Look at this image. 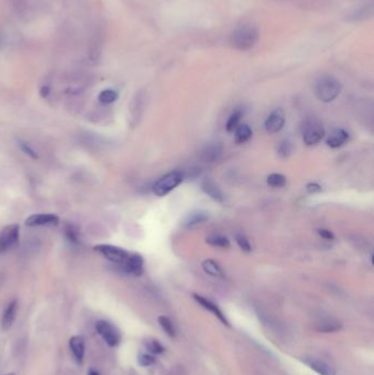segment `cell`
<instances>
[{
    "label": "cell",
    "instance_id": "obj_33",
    "mask_svg": "<svg viewBox=\"0 0 374 375\" xmlns=\"http://www.w3.org/2000/svg\"><path fill=\"white\" fill-rule=\"evenodd\" d=\"M21 147H22V150H24V152H26V154L30 155L32 158H38V155L36 154V152H34L29 145H28V144H21Z\"/></svg>",
    "mask_w": 374,
    "mask_h": 375
},
{
    "label": "cell",
    "instance_id": "obj_34",
    "mask_svg": "<svg viewBox=\"0 0 374 375\" xmlns=\"http://www.w3.org/2000/svg\"><path fill=\"white\" fill-rule=\"evenodd\" d=\"M66 234H67V236H68V238H70V240H72V242H77V236H76V232H75V230H74L72 228V227H68V228L66 230Z\"/></svg>",
    "mask_w": 374,
    "mask_h": 375
},
{
    "label": "cell",
    "instance_id": "obj_29",
    "mask_svg": "<svg viewBox=\"0 0 374 375\" xmlns=\"http://www.w3.org/2000/svg\"><path fill=\"white\" fill-rule=\"evenodd\" d=\"M147 349H148L152 354H162L164 351L162 346L157 342V340H150V342L147 344Z\"/></svg>",
    "mask_w": 374,
    "mask_h": 375
},
{
    "label": "cell",
    "instance_id": "obj_27",
    "mask_svg": "<svg viewBox=\"0 0 374 375\" xmlns=\"http://www.w3.org/2000/svg\"><path fill=\"white\" fill-rule=\"evenodd\" d=\"M236 242L237 245L240 246V248L245 252H250L252 250V247L250 245V242H249L248 238L242 235V234H237L236 235Z\"/></svg>",
    "mask_w": 374,
    "mask_h": 375
},
{
    "label": "cell",
    "instance_id": "obj_7",
    "mask_svg": "<svg viewBox=\"0 0 374 375\" xmlns=\"http://www.w3.org/2000/svg\"><path fill=\"white\" fill-rule=\"evenodd\" d=\"M19 225H9L0 232V252H4L16 245L19 240Z\"/></svg>",
    "mask_w": 374,
    "mask_h": 375
},
{
    "label": "cell",
    "instance_id": "obj_15",
    "mask_svg": "<svg viewBox=\"0 0 374 375\" xmlns=\"http://www.w3.org/2000/svg\"><path fill=\"white\" fill-rule=\"evenodd\" d=\"M201 189L206 194L213 198L214 201L223 202L225 200V196L223 194V192L220 191V188L215 184L212 180L204 179L201 182Z\"/></svg>",
    "mask_w": 374,
    "mask_h": 375
},
{
    "label": "cell",
    "instance_id": "obj_26",
    "mask_svg": "<svg viewBox=\"0 0 374 375\" xmlns=\"http://www.w3.org/2000/svg\"><path fill=\"white\" fill-rule=\"evenodd\" d=\"M292 150H293V146H292L291 142L288 140H284L281 142L279 146H278V155L283 157V158H286V157L291 155Z\"/></svg>",
    "mask_w": 374,
    "mask_h": 375
},
{
    "label": "cell",
    "instance_id": "obj_8",
    "mask_svg": "<svg viewBox=\"0 0 374 375\" xmlns=\"http://www.w3.org/2000/svg\"><path fill=\"white\" fill-rule=\"evenodd\" d=\"M286 123V116L284 112L281 109H274L272 111L268 118L264 121V128L268 133L274 134L280 132V130L284 126Z\"/></svg>",
    "mask_w": 374,
    "mask_h": 375
},
{
    "label": "cell",
    "instance_id": "obj_28",
    "mask_svg": "<svg viewBox=\"0 0 374 375\" xmlns=\"http://www.w3.org/2000/svg\"><path fill=\"white\" fill-rule=\"evenodd\" d=\"M340 324L338 322H324V324H320V327L318 328L320 332H337L340 329Z\"/></svg>",
    "mask_w": 374,
    "mask_h": 375
},
{
    "label": "cell",
    "instance_id": "obj_32",
    "mask_svg": "<svg viewBox=\"0 0 374 375\" xmlns=\"http://www.w3.org/2000/svg\"><path fill=\"white\" fill-rule=\"evenodd\" d=\"M306 191L310 193V194H314V193H318L322 191V186L318 184H315V182L308 184V186H306Z\"/></svg>",
    "mask_w": 374,
    "mask_h": 375
},
{
    "label": "cell",
    "instance_id": "obj_6",
    "mask_svg": "<svg viewBox=\"0 0 374 375\" xmlns=\"http://www.w3.org/2000/svg\"><path fill=\"white\" fill-rule=\"evenodd\" d=\"M97 332L100 336L104 339V342L110 346H116L121 342V334L118 329L106 320H100L97 322Z\"/></svg>",
    "mask_w": 374,
    "mask_h": 375
},
{
    "label": "cell",
    "instance_id": "obj_37",
    "mask_svg": "<svg viewBox=\"0 0 374 375\" xmlns=\"http://www.w3.org/2000/svg\"><path fill=\"white\" fill-rule=\"evenodd\" d=\"M6 375H16L14 373H9V374H6Z\"/></svg>",
    "mask_w": 374,
    "mask_h": 375
},
{
    "label": "cell",
    "instance_id": "obj_21",
    "mask_svg": "<svg viewBox=\"0 0 374 375\" xmlns=\"http://www.w3.org/2000/svg\"><path fill=\"white\" fill-rule=\"evenodd\" d=\"M206 242L208 244V245H211L213 247H216V248H228L230 246V242L228 240V238L224 236V235H220V234H212L210 235L208 237H206Z\"/></svg>",
    "mask_w": 374,
    "mask_h": 375
},
{
    "label": "cell",
    "instance_id": "obj_23",
    "mask_svg": "<svg viewBox=\"0 0 374 375\" xmlns=\"http://www.w3.org/2000/svg\"><path fill=\"white\" fill-rule=\"evenodd\" d=\"M99 101L104 104H111L118 99V94L113 89H106L102 90L98 96Z\"/></svg>",
    "mask_w": 374,
    "mask_h": 375
},
{
    "label": "cell",
    "instance_id": "obj_31",
    "mask_svg": "<svg viewBox=\"0 0 374 375\" xmlns=\"http://www.w3.org/2000/svg\"><path fill=\"white\" fill-rule=\"evenodd\" d=\"M318 235L324 238L326 240H335V235L332 234V232L330 230H325V228H320L318 230Z\"/></svg>",
    "mask_w": 374,
    "mask_h": 375
},
{
    "label": "cell",
    "instance_id": "obj_24",
    "mask_svg": "<svg viewBox=\"0 0 374 375\" xmlns=\"http://www.w3.org/2000/svg\"><path fill=\"white\" fill-rule=\"evenodd\" d=\"M158 322H160V325L162 328V330L165 332L169 337H174L176 336L174 324L167 316H160V317H158Z\"/></svg>",
    "mask_w": 374,
    "mask_h": 375
},
{
    "label": "cell",
    "instance_id": "obj_4",
    "mask_svg": "<svg viewBox=\"0 0 374 375\" xmlns=\"http://www.w3.org/2000/svg\"><path fill=\"white\" fill-rule=\"evenodd\" d=\"M325 128L322 123L317 118H310L303 125V140L308 146L318 144L324 138Z\"/></svg>",
    "mask_w": 374,
    "mask_h": 375
},
{
    "label": "cell",
    "instance_id": "obj_17",
    "mask_svg": "<svg viewBox=\"0 0 374 375\" xmlns=\"http://www.w3.org/2000/svg\"><path fill=\"white\" fill-rule=\"evenodd\" d=\"M208 218V215L204 211H196L186 215V218L184 220L182 225L184 227H192L196 225H199L206 222Z\"/></svg>",
    "mask_w": 374,
    "mask_h": 375
},
{
    "label": "cell",
    "instance_id": "obj_30",
    "mask_svg": "<svg viewBox=\"0 0 374 375\" xmlns=\"http://www.w3.org/2000/svg\"><path fill=\"white\" fill-rule=\"evenodd\" d=\"M155 362V359L150 354H142L138 358V364L142 366H150Z\"/></svg>",
    "mask_w": 374,
    "mask_h": 375
},
{
    "label": "cell",
    "instance_id": "obj_5",
    "mask_svg": "<svg viewBox=\"0 0 374 375\" xmlns=\"http://www.w3.org/2000/svg\"><path fill=\"white\" fill-rule=\"evenodd\" d=\"M94 250L100 252L104 258L111 261V262L121 266H123L124 264L126 262L130 256V252H128L126 249L113 245H106V244L97 245L94 247Z\"/></svg>",
    "mask_w": 374,
    "mask_h": 375
},
{
    "label": "cell",
    "instance_id": "obj_18",
    "mask_svg": "<svg viewBox=\"0 0 374 375\" xmlns=\"http://www.w3.org/2000/svg\"><path fill=\"white\" fill-rule=\"evenodd\" d=\"M306 364L320 375H336V372L334 371V368L330 366H328L324 361L312 359L310 361H306Z\"/></svg>",
    "mask_w": 374,
    "mask_h": 375
},
{
    "label": "cell",
    "instance_id": "obj_25",
    "mask_svg": "<svg viewBox=\"0 0 374 375\" xmlns=\"http://www.w3.org/2000/svg\"><path fill=\"white\" fill-rule=\"evenodd\" d=\"M267 184L274 188H282L286 184V178L281 174H271L268 176Z\"/></svg>",
    "mask_w": 374,
    "mask_h": 375
},
{
    "label": "cell",
    "instance_id": "obj_2",
    "mask_svg": "<svg viewBox=\"0 0 374 375\" xmlns=\"http://www.w3.org/2000/svg\"><path fill=\"white\" fill-rule=\"evenodd\" d=\"M258 41V32L252 26H242L236 29L230 36V43L240 50H250Z\"/></svg>",
    "mask_w": 374,
    "mask_h": 375
},
{
    "label": "cell",
    "instance_id": "obj_16",
    "mask_svg": "<svg viewBox=\"0 0 374 375\" xmlns=\"http://www.w3.org/2000/svg\"><path fill=\"white\" fill-rule=\"evenodd\" d=\"M70 348L78 363H82L84 356V339L82 336H74L70 340Z\"/></svg>",
    "mask_w": 374,
    "mask_h": 375
},
{
    "label": "cell",
    "instance_id": "obj_19",
    "mask_svg": "<svg viewBox=\"0 0 374 375\" xmlns=\"http://www.w3.org/2000/svg\"><path fill=\"white\" fill-rule=\"evenodd\" d=\"M235 132V142L237 144H244L252 138V130L248 124H240Z\"/></svg>",
    "mask_w": 374,
    "mask_h": 375
},
{
    "label": "cell",
    "instance_id": "obj_9",
    "mask_svg": "<svg viewBox=\"0 0 374 375\" xmlns=\"http://www.w3.org/2000/svg\"><path fill=\"white\" fill-rule=\"evenodd\" d=\"M223 154V145L218 142H213L208 143L203 147L201 150V159L203 162H216L218 159Z\"/></svg>",
    "mask_w": 374,
    "mask_h": 375
},
{
    "label": "cell",
    "instance_id": "obj_3",
    "mask_svg": "<svg viewBox=\"0 0 374 375\" xmlns=\"http://www.w3.org/2000/svg\"><path fill=\"white\" fill-rule=\"evenodd\" d=\"M184 178V172H179V170H174V172H170L162 176L160 179H158L152 186V191L157 196H165L182 182Z\"/></svg>",
    "mask_w": 374,
    "mask_h": 375
},
{
    "label": "cell",
    "instance_id": "obj_13",
    "mask_svg": "<svg viewBox=\"0 0 374 375\" xmlns=\"http://www.w3.org/2000/svg\"><path fill=\"white\" fill-rule=\"evenodd\" d=\"M16 310H18V303L16 300H14L7 305L6 308L4 315H2V329L4 332H7L9 329L12 327L16 316Z\"/></svg>",
    "mask_w": 374,
    "mask_h": 375
},
{
    "label": "cell",
    "instance_id": "obj_1",
    "mask_svg": "<svg viewBox=\"0 0 374 375\" xmlns=\"http://www.w3.org/2000/svg\"><path fill=\"white\" fill-rule=\"evenodd\" d=\"M342 92V84L336 78L330 76L322 77L315 86V94L317 99L322 102H332L335 100Z\"/></svg>",
    "mask_w": 374,
    "mask_h": 375
},
{
    "label": "cell",
    "instance_id": "obj_22",
    "mask_svg": "<svg viewBox=\"0 0 374 375\" xmlns=\"http://www.w3.org/2000/svg\"><path fill=\"white\" fill-rule=\"evenodd\" d=\"M242 114H244V112L240 109H237L232 113L228 118V123H226V130H228V132H234L238 125L240 124Z\"/></svg>",
    "mask_w": 374,
    "mask_h": 375
},
{
    "label": "cell",
    "instance_id": "obj_14",
    "mask_svg": "<svg viewBox=\"0 0 374 375\" xmlns=\"http://www.w3.org/2000/svg\"><path fill=\"white\" fill-rule=\"evenodd\" d=\"M194 300H196L198 303L201 304V305L203 306L204 308L211 312L214 316H216V317L218 318V320L224 324V325H226V326H228V325H230L228 322V320H226L225 315L223 314V312L218 308V306L216 304H214V303L211 302V300H208V298H206L201 296V295H198V294H194Z\"/></svg>",
    "mask_w": 374,
    "mask_h": 375
},
{
    "label": "cell",
    "instance_id": "obj_35",
    "mask_svg": "<svg viewBox=\"0 0 374 375\" xmlns=\"http://www.w3.org/2000/svg\"><path fill=\"white\" fill-rule=\"evenodd\" d=\"M50 94V88L48 86H43L42 89H41V96H43V98H45V96H48Z\"/></svg>",
    "mask_w": 374,
    "mask_h": 375
},
{
    "label": "cell",
    "instance_id": "obj_12",
    "mask_svg": "<svg viewBox=\"0 0 374 375\" xmlns=\"http://www.w3.org/2000/svg\"><path fill=\"white\" fill-rule=\"evenodd\" d=\"M349 140V133L344 128H336L328 135L326 140L327 145L332 148H338L347 143Z\"/></svg>",
    "mask_w": 374,
    "mask_h": 375
},
{
    "label": "cell",
    "instance_id": "obj_20",
    "mask_svg": "<svg viewBox=\"0 0 374 375\" xmlns=\"http://www.w3.org/2000/svg\"><path fill=\"white\" fill-rule=\"evenodd\" d=\"M202 269L206 274L212 276H223L224 272L220 264L213 259H206L202 262Z\"/></svg>",
    "mask_w": 374,
    "mask_h": 375
},
{
    "label": "cell",
    "instance_id": "obj_11",
    "mask_svg": "<svg viewBox=\"0 0 374 375\" xmlns=\"http://www.w3.org/2000/svg\"><path fill=\"white\" fill-rule=\"evenodd\" d=\"M144 259L140 254H130L126 262L124 264L122 268L128 274H132L136 276H140L143 274Z\"/></svg>",
    "mask_w": 374,
    "mask_h": 375
},
{
    "label": "cell",
    "instance_id": "obj_36",
    "mask_svg": "<svg viewBox=\"0 0 374 375\" xmlns=\"http://www.w3.org/2000/svg\"><path fill=\"white\" fill-rule=\"evenodd\" d=\"M88 375H100L97 371H94V370H92V371H89L88 372Z\"/></svg>",
    "mask_w": 374,
    "mask_h": 375
},
{
    "label": "cell",
    "instance_id": "obj_10",
    "mask_svg": "<svg viewBox=\"0 0 374 375\" xmlns=\"http://www.w3.org/2000/svg\"><path fill=\"white\" fill-rule=\"evenodd\" d=\"M60 223V218L54 214H33L28 218L26 224L28 226H56Z\"/></svg>",
    "mask_w": 374,
    "mask_h": 375
}]
</instances>
